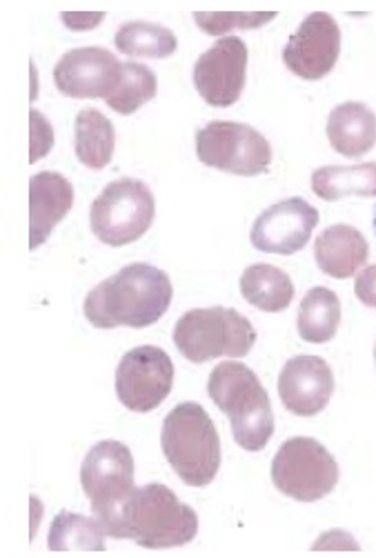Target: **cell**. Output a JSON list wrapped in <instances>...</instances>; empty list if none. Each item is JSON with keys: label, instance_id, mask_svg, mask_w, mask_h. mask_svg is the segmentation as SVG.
I'll list each match as a JSON object with an SVG mask.
<instances>
[{"label": "cell", "instance_id": "8992f818", "mask_svg": "<svg viewBox=\"0 0 376 558\" xmlns=\"http://www.w3.org/2000/svg\"><path fill=\"white\" fill-rule=\"evenodd\" d=\"M81 485L89 498L94 517L112 536L121 512L134 494V457L119 440H100L81 465Z\"/></svg>", "mask_w": 376, "mask_h": 558}, {"label": "cell", "instance_id": "ac0fdd59", "mask_svg": "<svg viewBox=\"0 0 376 558\" xmlns=\"http://www.w3.org/2000/svg\"><path fill=\"white\" fill-rule=\"evenodd\" d=\"M328 138L335 151L359 158L376 145V114L363 102H343L330 111Z\"/></svg>", "mask_w": 376, "mask_h": 558}, {"label": "cell", "instance_id": "6da1fadb", "mask_svg": "<svg viewBox=\"0 0 376 558\" xmlns=\"http://www.w3.org/2000/svg\"><path fill=\"white\" fill-rule=\"evenodd\" d=\"M170 276L147 263H134L105 278L85 299V318L98 329H143L163 318L172 303Z\"/></svg>", "mask_w": 376, "mask_h": 558}, {"label": "cell", "instance_id": "8fae6325", "mask_svg": "<svg viewBox=\"0 0 376 558\" xmlns=\"http://www.w3.org/2000/svg\"><path fill=\"white\" fill-rule=\"evenodd\" d=\"M247 45L239 36H223L194 65V87L211 107H232L245 87Z\"/></svg>", "mask_w": 376, "mask_h": 558}, {"label": "cell", "instance_id": "44dd1931", "mask_svg": "<svg viewBox=\"0 0 376 558\" xmlns=\"http://www.w3.org/2000/svg\"><path fill=\"white\" fill-rule=\"evenodd\" d=\"M341 325V301L328 288H312L301 301L296 327L305 343L324 345L337 337Z\"/></svg>", "mask_w": 376, "mask_h": 558}, {"label": "cell", "instance_id": "7a4b0ae2", "mask_svg": "<svg viewBox=\"0 0 376 558\" xmlns=\"http://www.w3.org/2000/svg\"><path fill=\"white\" fill-rule=\"evenodd\" d=\"M207 395L230 421L234 440L245 452H260L275 434L270 395L258 376L243 363L217 365L207 380Z\"/></svg>", "mask_w": 376, "mask_h": 558}, {"label": "cell", "instance_id": "9c48e42d", "mask_svg": "<svg viewBox=\"0 0 376 558\" xmlns=\"http://www.w3.org/2000/svg\"><path fill=\"white\" fill-rule=\"evenodd\" d=\"M196 156L203 165L236 177H258L270 170L272 147L250 125L214 121L196 132Z\"/></svg>", "mask_w": 376, "mask_h": 558}, {"label": "cell", "instance_id": "7402d4cb", "mask_svg": "<svg viewBox=\"0 0 376 558\" xmlns=\"http://www.w3.org/2000/svg\"><path fill=\"white\" fill-rule=\"evenodd\" d=\"M117 132L98 109H83L76 117V156L89 170H105L114 158Z\"/></svg>", "mask_w": 376, "mask_h": 558}, {"label": "cell", "instance_id": "e0dca14e", "mask_svg": "<svg viewBox=\"0 0 376 558\" xmlns=\"http://www.w3.org/2000/svg\"><path fill=\"white\" fill-rule=\"evenodd\" d=\"M369 254L365 236L352 226H332L314 243L318 269L337 281L352 278L365 265Z\"/></svg>", "mask_w": 376, "mask_h": 558}, {"label": "cell", "instance_id": "1f68e13d", "mask_svg": "<svg viewBox=\"0 0 376 558\" xmlns=\"http://www.w3.org/2000/svg\"><path fill=\"white\" fill-rule=\"evenodd\" d=\"M374 359H376V348H374Z\"/></svg>", "mask_w": 376, "mask_h": 558}, {"label": "cell", "instance_id": "d6986e66", "mask_svg": "<svg viewBox=\"0 0 376 558\" xmlns=\"http://www.w3.org/2000/svg\"><path fill=\"white\" fill-rule=\"evenodd\" d=\"M239 286L243 299L260 312H286L294 299L292 278L283 269L267 263L250 265L243 271Z\"/></svg>", "mask_w": 376, "mask_h": 558}, {"label": "cell", "instance_id": "ba28073f", "mask_svg": "<svg viewBox=\"0 0 376 558\" xmlns=\"http://www.w3.org/2000/svg\"><path fill=\"white\" fill-rule=\"evenodd\" d=\"M272 481L281 494L299 504H316L335 492L339 465L316 438L294 436L281 445L272 461Z\"/></svg>", "mask_w": 376, "mask_h": 558}, {"label": "cell", "instance_id": "277c9868", "mask_svg": "<svg viewBox=\"0 0 376 558\" xmlns=\"http://www.w3.org/2000/svg\"><path fill=\"white\" fill-rule=\"evenodd\" d=\"M163 454L190 487H207L221 468V438L209 414L194 401L177 405L160 432Z\"/></svg>", "mask_w": 376, "mask_h": 558}, {"label": "cell", "instance_id": "4316f807", "mask_svg": "<svg viewBox=\"0 0 376 558\" xmlns=\"http://www.w3.org/2000/svg\"><path fill=\"white\" fill-rule=\"evenodd\" d=\"M29 123H32V134H29V162H36L40 158H45L53 145V130L49 125V121L40 114V111L32 109L29 111Z\"/></svg>", "mask_w": 376, "mask_h": 558}, {"label": "cell", "instance_id": "f546056e", "mask_svg": "<svg viewBox=\"0 0 376 558\" xmlns=\"http://www.w3.org/2000/svg\"><path fill=\"white\" fill-rule=\"evenodd\" d=\"M61 19L74 32H89V29H94V27H98L102 23L105 14L102 12H96V14H92V12H74V14L72 12H63Z\"/></svg>", "mask_w": 376, "mask_h": 558}, {"label": "cell", "instance_id": "2e32d148", "mask_svg": "<svg viewBox=\"0 0 376 558\" xmlns=\"http://www.w3.org/2000/svg\"><path fill=\"white\" fill-rule=\"evenodd\" d=\"M74 205L72 183L57 172H40L29 181V247L38 250Z\"/></svg>", "mask_w": 376, "mask_h": 558}, {"label": "cell", "instance_id": "9a60e30c", "mask_svg": "<svg viewBox=\"0 0 376 558\" xmlns=\"http://www.w3.org/2000/svg\"><path fill=\"white\" fill-rule=\"evenodd\" d=\"M335 392V374L320 356H294L279 374V397L288 412L310 418L324 412Z\"/></svg>", "mask_w": 376, "mask_h": 558}, {"label": "cell", "instance_id": "4fadbf2b", "mask_svg": "<svg viewBox=\"0 0 376 558\" xmlns=\"http://www.w3.org/2000/svg\"><path fill=\"white\" fill-rule=\"evenodd\" d=\"M318 226V211L303 198H288L267 207L252 226V245L258 252L292 256L301 252Z\"/></svg>", "mask_w": 376, "mask_h": 558}, {"label": "cell", "instance_id": "3957f363", "mask_svg": "<svg viewBox=\"0 0 376 558\" xmlns=\"http://www.w3.org/2000/svg\"><path fill=\"white\" fill-rule=\"evenodd\" d=\"M196 534V512L168 485L149 483L134 489L112 538H130L145 549H168L192 543Z\"/></svg>", "mask_w": 376, "mask_h": 558}, {"label": "cell", "instance_id": "5b68a950", "mask_svg": "<svg viewBox=\"0 0 376 558\" xmlns=\"http://www.w3.org/2000/svg\"><path fill=\"white\" fill-rule=\"evenodd\" d=\"M172 339L190 363H207L219 356H247L256 343V329L236 310L205 307L185 312L174 325Z\"/></svg>", "mask_w": 376, "mask_h": 558}, {"label": "cell", "instance_id": "d4e9b609", "mask_svg": "<svg viewBox=\"0 0 376 558\" xmlns=\"http://www.w3.org/2000/svg\"><path fill=\"white\" fill-rule=\"evenodd\" d=\"M156 92H158V81L149 68L141 63H123L121 81L112 92V96L105 102L110 105L117 114L130 117L145 102H149L156 96Z\"/></svg>", "mask_w": 376, "mask_h": 558}, {"label": "cell", "instance_id": "52a82bcc", "mask_svg": "<svg viewBox=\"0 0 376 558\" xmlns=\"http://www.w3.org/2000/svg\"><path fill=\"white\" fill-rule=\"evenodd\" d=\"M156 216L151 190L136 179H119L107 185L89 209L94 236L110 245L123 247L145 236Z\"/></svg>", "mask_w": 376, "mask_h": 558}, {"label": "cell", "instance_id": "603a6c76", "mask_svg": "<svg viewBox=\"0 0 376 558\" xmlns=\"http://www.w3.org/2000/svg\"><path fill=\"white\" fill-rule=\"evenodd\" d=\"M114 45L121 53L134 56V59H168L177 51L179 40L174 32L163 25L132 21L119 27Z\"/></svg>", "mask_w": 376, "mask_h": 558}, {"label": "cell", "instance_id": "4dcf8cb0", "mask_svg": "<svg viewBox=\"0 0 376 558\" xmlns=\"http://www.w3.org/2000/svg\"><path fill=\"white\" fill-rule=\"evenodd\" d=\"M374 230H376V216H374Z\"/></svg>", "mask_w": 376, "mask_h": 558}, {"label": "cell", "instance_id": "484cf974", "mask_svg": "<svg viewBox=\"0 0 376 558\" xmlns=\"http://www.w3.org/2000/svg\"><path fill=\"white\" fill-rule=\"evenodd\" d=\"M277 19L275 12H196V25L209 36H223L232 29H256Z\"/></svg>", "mask_w": 376, "mask_h": 558}, {"label": "cell", "instance_id": "cb8c5ba5", "mask_svg": "<svg viewBox=\"0 0 376 558\" xmlns=\"http://www.w3.org/2000/svg\"><path fill=\"white\" fill-rule=\"evenodd\" d=\"M105 527L98 519L61 512L49 527L51 551H105Z\"/></svg>", "mask_w": 376, "mask_h": 558}, {"label": "cell", "instance_id": "83f0119b", "mask_svg": "<svg viewBox=\"0 0 376 558\" xmlns=\"http://www.w3.org/2000/svg\"><path fill=\"white\" fill-rule=\"evenodd\" d=\"M359 543L352 538V534L332 530L326 532L324 536H318V541L312 545V551H359Z\"/></svg>", "mask_w": 376, "mask_h": 558}, {"label": "cell", "instance_id": "5bb4252c", "mask_svg": "<svg viewBox=\"0 0 376 558\" xmlns=\"http://www.w3.org/2000/svg\"><path fill=\"white\" fill-rule=\"evenodd\" d=\"M123 63L102 47H81L63 53L53 68V83L70 98H110L121 81Z\"/></svg>", "mask_w": 376, "mask_h": 558}, {"label": "cell", "instance_id": "ffe728a7", "mask_svg": "<svg viewBox=\"0 0 376 558\" xmlns=\"http://www.w3.org/2000/svg\"><path fill=\"white\" fill-rule=\"evenodd\" d=\"M312 192L328 203L345 196H376V162L328 165L312 174Z\"/></svg>", "mask_w": 376, "mask_h": 558}, {"label": "cell", "instance_id": "30bf717a", "mask_svg": "<svg viewBox=\"0 0 376 558\" xmlns=\"http://www.w3.org/2000/svg\"><path fill=\"white\" fill-rule=\"evenodd\" d=\"M117 397L130 412H151L163 403L174 385V363L166 350L141 345L130 350L114 376Z\"/></svg>", "mask_w": 376, "mask_h": 558}, {"label": "cell", "instance_id": "f1b7e54d", "mask_svg": "<svg viewBox=\"0 0 376 558\" xmlns=\"http://www.w3.org/2000/svg\"><path fill=\"white\" fill-rule=\"evenodd\" d=\"M354 294L365 307L376 310V265H369L363 271H359L354 281Z\"/></svg>", "mask_w": 376, "mask_h": 558}, {"label": "cell", "instance_id": "7c38bea8", "mask_svg": "<svg viewBox=\"0 0 376 558\" xmlns=\"http://www.w3.org/2000/svg\"><path fill=\"white\" fill-rule=\"evenodd\" d=\"M341 53V29L326 12L310 14L283 47L286 68L303 81L326 78Z\"/></svg>", "mask_w": 376, "mask_h": 558}]
</instances>
